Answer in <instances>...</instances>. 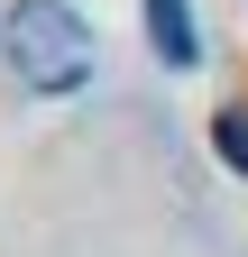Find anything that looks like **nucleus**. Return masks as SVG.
Wrapping results in <instances>:
<instances>
[{"label":"nucleus","instance_id":"nucleus-1","mask_svg":"<svg viewBox=\"0 0 248 257\" xmlns=\"http://www.w3.org/2000/svg\"><path fill=\"white\" fill-rule=\"evenodd\" d=\"M0 55L28 92H83L92 83V28L65 0H10L0 10Z\"/></svg>","mask_w":248,"mask_h":257},{"label":"nucleus","instance_id":"nucleus-2","mask_svg":"<svg viewBox=\"0 0 248 257\" xmlns=\"http://www.w3.org/2000/svg\"><path fill=\"white\" fill-rule=\"evenodd\" d=\"M147 37H157L166 64H202V37H193V10L184 0H147Z\"/></svg>","mask_w":248,"mask_h":257},{"label":"nucleus","instance_id":"nucleus-3","mask_svg":"<svg viewBox=\"0 0 248 257\" xmlns=\"http://www.w3.org/2000/svg\"><path fill=\"white\" fill-rule=\"evenodd\" d=\"M221 156L248 175V110H221Z\"/></svg>","mask_w":248,"mask_h":257}]
</instances>
